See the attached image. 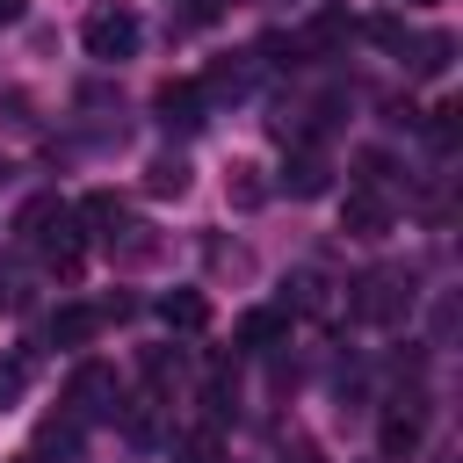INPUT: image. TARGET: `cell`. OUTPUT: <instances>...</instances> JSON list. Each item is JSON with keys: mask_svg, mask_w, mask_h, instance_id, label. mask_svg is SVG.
<instances>
[{"mask_svg": "<svg viewBox=\"0 0 463 463\" xmlns=\"http://www.w3.org/2000/svg\"><path fill=\"white\" fill-rule=\"evenodd\" d=\"M80 43H87V58H101V65H116V58H130L137 43H145V22L123 7V0H101L87 22H80Z\"/></svg>", "mask_w": 463, "mask_h": 463, "instance_id": "obj_1", "label": "cell"}, {"mask_svg": "<svg viewBox=\"0 0 463 463\" xmlns=\"http://www.w3.org/2000/svg\"><path fill=\"white\" fill-rule=\"evenodd\" d=\"M354 311H362L369 326H391V318H405V311H412V275H391V268L362 275V282H354Z\"/></svg>", "mask_w": 463, "mask_h": 463, "instance_id": "obj_2", "label": "cell"}, {"mask_svg": "<svg viewBox=\"0 0 463 463\" xmlns=\"http://www.w3.org/2000/svg\"><path fill=\"white\" fill-rule=\"evenodd\" d=\"M420 434H427V420H420V405L412 398H398L383 420H376V449H383V463H405L412 449H420Z\"/></svg>", "mask_w": 463, "mask_h": 463, "instance_id": "obj_3", "label": "cell"}, {"mask_svg": "<svg viewBox=\"0 0 463 463\" xmlns=\"http://www.w3.org/2000/svg\"><path fill=\"white\" fill-rule=\"evenodd\" d=\"M340 232H347V239H383V232H391V203H383L376 188H354V195L340 203Z\"/></svg>", "mask_w": 463, "mask_h": 463, "instance_id": "obj_4", "label": "cell"}, {"mask_svg": "<svg viewBox=\"0 0 463 463\" xmlns=\"http://www.w3.org/2000/svg\"><path fill=\"white\" fill-rule=\"evenodd\" d=\"M159 123H166V130H203V87H195V80L159 87Z\"/></svg>", "mask_w": 463, "mask_h": 463, "instance_id": "obj_5", "label": "cell"}, {"mask_svg": "<svg viewBox=\"0 0 463 463\" xmlns=\"http://www.w3.org/2000/svg\"><path fill=\"white\" fill-rule=\"evenodd\" d=\"M101 326H109L101 304H58V311H51V340H58V347H87Z\"/></svg>", "mask_w": 463, "mask_h": 463, "instance_id": "obj_6", "label": "cell"}, {"mask_svg": "<svg viewBox=\"0 0 463 463\" xmlns=\"http://www.w3.org/2000/svg\"><path fill=\"white\" fill-rule=\"evenodd\" d=\"M109 405H116V376L87 362V369L72 376V420H94V412H109Z\"/></svg>", "mask_w": 463, "mask_h": 463, "instance_id": "obj_7", "label": "cell"}, {"mask_svg": "<svg viewBox=\"0 0 463 463\" xmlns=\"http://www.w3.org/2000/svg\"><path fill=\"white\" fill-rule=\"evenodd\" d=\"M159 318H166L174 333H203V326H210V297H203V289H174V297H159Z\"/></svg>", "mask_w": 463, "mask_h": 463, "instance_id": "obj_8", "label": "cell"}, {"mask_svg": "<svg viewBox=\"0 0 463 463\" xmlns=\"http://www.w3.org/2000/svg\"><path fill=\"white\" fill-rule=\"evenodd\" d=\"M224 195H232V210H260V203H268L260 166H253V159H232V166H224Z\"/></svg>", "mask_w": 463, "mask_h": 463, "instance_id": "obj_9", "label": "cell"}, {"mask_svg": "<svg viewBox=\"0 0 463 463\" xmlns=\"http://www.w3.org/2000/svg\"><path fill=\"white\" fill-rule=\"evenodd\" d=\"M51 224H65V203H58V195H29V203L14 210V239H43Z\"/></svg>", "mask_w": 463, "mask_h": 463, "instance_id": "obj_10", "label": "cell"}, {"mask_svg": "<svg viewBox=\"0 0 463 463\" xmlns=\"http://www.w3.org/2000/svg\"><path fill=\"white\" fill-rule=\"evenodd\" d=\"M145 188H152V195H188V159L159 152V159L145 166Z\"/></svg>", "mask_w": 463, "mask_h": 463, "instance_id": "obj_11", "label": "cell"}, {"mask_svg": "<svg viewBox=\"0 0 463 463\" xmlns=\"http://www.w3.org/2000/svg\"><path fill=\"white\" fill-rule=\"evenodd\" d=\"M282 181H289V195H326V181H333V174H326V159H318V152H297Z\"/></svg>", "mask_w": 463, "mask_h": 463, "instance_id": "obj_12", "label": "cell"}, {"mask_svg": "<svg viewBox=\"0 0 463 463\" xmlns=\"http://www.w3.org/2000/svg\"><path fill=\"white\" fill-rule=\"evenodd\" d=\"M80 217H87V224L109 239V232H123V195H116V188H94V195L80 203Z\"/></svg>", "mask_w": 463, "mask_h": 463, "instance_id": "obj_13", "label": "cell"}, {"mask_svg": "<svg viewBox=\"0 0 463 463\" xmlns=\"http://www.w3.org/2000/svg\"><path fill=\"white\" fill-rule=\"evenodd\" d=\"M282 333H289L282 311H246V318H239V347H268V340H282Z\"/></svg>", "mask_w": 463, "mask_h": 463, "instance_id": "obj_14", "label": "cell"}, {"mask_svg": "<svg viewBox=\"0 0 463 463\" xmlns=\"http://www.w3.org/2000/svg\"><path fill=\"white\" fill-rule=\"evenodd\" d=\"M22 391H29V354H0V412L22 405Z\"/></svg>", "mask_w": 463, "mask_h": 463, "instance_id": "obj_15", "label": "cell"}, {"mask_svg": "<svg viewBox=\"0 0 463 463\" xmlns=\"http://www.w3.org/2000/svg\"><path fill=\"white\" fill-rule=\"evenodd\" d=\"M174 463H217V434H210V427L181 434V441H174Z\"/></svg>", "mask_w": 463, "mask_h": 463, "instance_id": "obj_16", "label": "cell"}, {"mask_svg": "<svg viewBox=\"0 0 463 463\" xmlns=\"http://www.w3.org/2000/svg\"><path fill=\"white\" fill-rule=\"evenodd\" d=\"M369 36H376L383 51H398V58H405V43H412V29H405L398 14H376V22H369Z\"/></svg>", "mask_w": 463, "mask_h": 463, "instance_id": "obj_17", "label": "cell"}, {"mask_svg": "<svg viewBox=\"0 0 463 463\" xmlns=\"http://www.w3.org/2000/svg\"><path fill=\"white\" fill-rule=\"evenodd\" d=\"M14 304H22V275H14V268H0V311H14Z\"/></svg>", "mask_w": 463, "mask_h": 463, "instance_id": "obj_18", "label": "cell"}, {"mask_svg": "<svg viewBox=\"0 0 463 463\" xmlns=\"http://www.w3.org/2000/svg\"><path fill=\"white\" fill-rule=\"evenodd\" d=\"M22 14H29V0H0V29H14Z\"/></svg>", "mask_w": 463, "mask_h": 463, "instance_id": "obj_19", "label": "cell"}, {"mask_svg": "<svg viewBox=\"0 0 463 463\" xmlns=\"http://www.w3.org/2000/svg\"><path fill=\"white\" fill-rule=\"evenodd\" d=\"M14 463H43V456H36V449H29V456H14Z\"/></svg>", "mask_w": 463, "mask_h": 463, "instance_id": "obj_20", "label": "cell"}, {"mask_svg": "<svg viewBox=\"0 0 463 463\" xmlns=\"http://www.w3.org/2000/svg\"><path fill=\"white\" fill-rule=\"evenodd\" d=\"M412 7H427V0H412Z\"/></svg>", "mask_w": 463, "mask_h": 463, "instance_id": "obj_21", "label": "cell"}]
</instances>
